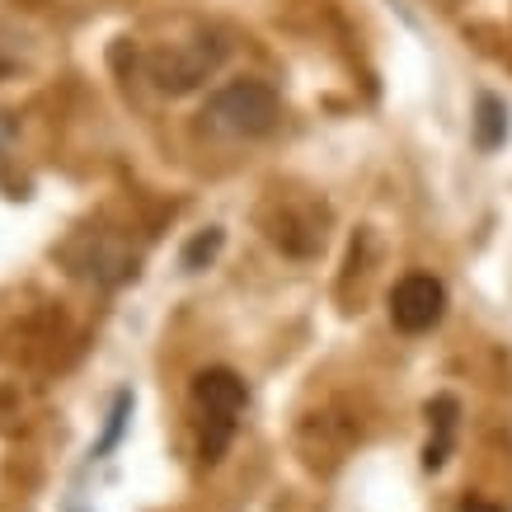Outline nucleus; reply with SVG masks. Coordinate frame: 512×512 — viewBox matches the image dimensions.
<instances>
[{"mask_svg": "<svg viewBox=\"0 0 512 512\" xmlns=\"http://www.w3.org/2000/svg\"><path fill=\"white\" fill-rule=\"evenodd\" d=\"M278 123H282L278 90L264 85V80H254V76L226 80V85L212 90L207 104H202V132H207V137H221V141L268 137Z\"/></svg>", "mask_w": 512, "mask_h": 512, "instance_id": "nucleus-1", "label": "nucleus"}, {"mask_svg": "<svg viewBox=\"0 0 512 512\" xmlns=\"http://www.w3.org/2000/svg\"><path fill=\"white\" fill-rule=\"evenodd\" d=\"M249 390L231 367H207L193 376V409H198V456L207 466H217L231 447L235 428L245 419Z\"/></svg>", "mask_w": 512, "mask_h": 512, "instance_id": "nucleus-2", "label": "nucleus"}, {"mask_svg": "<svg viewBox=\"0 0 512 512\" xmlns=\"http://www.w3.org/2000/svg\"><path fill=\"white\" fill-rule=\"evenodd\" d=\"M259 226L282 254L292 259H311L325 249V231H329V207L311 193H273L259 207Z\"/></svg>", "mask_w": 512, "mask_h": 512, "instance_id": "nucleus-3", "label": "nucleus"}, {"mask_svg": "<svg viewBox=\"0 0 512 512\" xmlns=\"http://www.w3.org/2000/svg\"><path fill=\"white\" fill-rule=\"evenodd\" d=\"M226 62V43L217 33H193V38H174L146 52V76L156 80V90L165 94H188L198 90L207 76H217V66Z\"/></svg>", "mask_w": 512, "mask_h": 512, "instance_id": "nucleus-4", "label": "nucleus"}, {"mask_svg": "<svg viewBox=\"0 0 512 512\" xmlns=\"http://www.w3.org/2000/svg\"><path fill=\"white\" fill-rule=\"evenodd\" d=\"M62 259L71 264V273L99 287H118V282L137 278V249L127 245L118 231H76L62 245Z\"/></svg>", "mask_w": 512, "mask_h": 512, "instance_id": "nucleus-5", "label": "nucleus"}, {"mask_svg": "<svg viewBox=\"0 0 512 512\" xmlns=\"http://www.w3.org/2000/svg\"><path fill=\"white\" fill-rule=\"evenodd\" d=\"M447 315V287L433 273H409L390 287V325L400 334H428Z\"/></svg>", "mask_w": 512, "mask_h": 512, "instance_id": "nucleus-6", "label": "nucleus"}, {"mask_svg": "<svg viewBox=\"0 0 512 512\" xmlns=\"http://www.w3.org/2000/svg\"><path fill=\"white\" fill-rule=\"evenodd\" d=\"M357 442V423L353 419H339V414H311V419L301 423V456H306V466L329 475V470L339 466L343 456L353 451Z\"/></svg>", "mask_w": 512, "mask_h": 512, "instance_id": "nucleus-7", "label": "nucleus"}, {"mask_svg": "<svg viewBox=\"0 0 512 512\" xmlns=\"http://www.w3.org/2000/svg\"><path fill=\"white\" fill-rule=\"evenodd\" d=\"M428 419H437V437L428 442V451H423V466L437 470L442 461H447V447H451V433H456V400L451 395H442V400L428 404Z\"/></svg>", "mask_w": 512, "mask_h": 512, "instance_id": "nucleus-8", "label": "nucleus"}, {"mask_svg": "<svg viewBox=\"0 0 512 512\" xmlns=\"http://www.w3.org/2000/svg\"><path fill=\"white\" fill-rule=\"evenodd\" d=\"M475 132H480L484 151H494L498 141L508 137V109L498 104L494 94H480V118H475Z\"/></svg>", "mask_w": 512, "mask_h": 512, "instance_id": "nucleus-9", "label": "nucleus"}, {"mask_svg": "<svg viewBox=\"0 0 512 512\" xmlns=\"http://www.w3.org/2000/svg\"><path fill=\"white\" fill-rule=\"evenodd\" d=\"M127 414H132V395H118L113 400V414H109V433L99 437V447H94V456H109L113 447H118V437H123V428H127Z\"/></svg>", "mask_w": 512, "mask_h": 512, "instance_id": "nucleus-10", "label": "nucleus"}, {"mask_svg": "<svg viewBox=\"0 0 512 512\" xmlns=\"http://www.w3.org/2000/svg\"><path fill=\"white\" fill-rule=\"evenodd\" d=\"M217 249H221V231H217V226H212V231H207V235H198V240H193V245L184 249V268H188V273H198V268H202V259H212Z\"/></svg>", "mask_w": 512, "mask_h": 512, "instance_id": "nucleus-11", "label": "nucleus"}, {"mask_svg": "<svg viewBox=\"0 0 512 512\" xmlns=\"http://www.w3.org/2000/svg\"><path fill=\"white\" fill-rule=\"evenodd\" d=\"M456 512H503V508H498V503H489V498H466Z\"/></svg>", "mask_w": 512, "mask_h": 512, "instance_id": "nucleus-12", "label": "nucleus"}]
</instances>
